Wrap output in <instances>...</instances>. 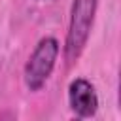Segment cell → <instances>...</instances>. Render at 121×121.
<instances>
[{
	"instance_id": "6da1fadb",
	"label": "cell",
	"mask_w": 121,
	"mask_h": 121,
	"mask_svg": "<svg viewBox=\"0 0 121 121\" xmlns=\"http://www.w3.org/2000/svg\"><path fill=\"white\" fill-rule=\"evenodd\" d=\"M96 2L98 0H74L72 4L70 26H68L66 45H64V55L68 64H74L79 59L89 40V32H91L95 11H96Z\"/></svg>"
},
{
	"instance_id": "7a4b0ae2",
	"label": "cell",
	"mask_w": 121,
	"mask_h": 121,
	"mask_svg": "<svg viewBox=\"0 0 121 121\" xmlns=\"http://www.w3.org/2000/svg\"><path fill=\"white\" fill-rule=\"evenodd\" d=\"M59 55V43L55 38H43L32 51L25 66V83L30 91H38L47 81Z\"/></svg>"
},
{
	"instance_id": "3957f363",
	"label": "cell",
	"mask_w": 121,
	"mask_h": 121,
	"mask_svg": "<svg viewBox=\"0 0 121 121\" xmlns=\"http://www.w3.org/2000/svg\"><path fill=\"white\" fill-rule=\"evenodd\" d=\"M68 98H70L72 110L79 117H91L98 108L96 93L87 79H74L68 89Z\"/></svg>"
}]
</instances>
